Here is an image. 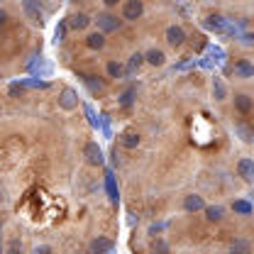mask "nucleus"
I'll return each mask as SVG.
<instances>
[{"label": "nucleus", "instance_id": "nucleus-1", "mask_svg": "<svg viewBox=\"0 0 254 254\" xmlns=\"http://www.w3.org/2000/svg\"><path fill=\"white\" fill-rule=\"evenodd\" d=\"M164 39H166V44H169V47L179 49V47H184V44H186V30H184V27H179V25H169L166 32H164Z\"/></svg>", "mask_w": 254, "mask_h": 254}, {"label": "nucleus", "instance_id": "nucleus-2", "mask_svg": "<svg viewBox=\"0 0 254 254\" xmlns=\"http://www.w3.org/2000/svg\"><path fill=\"white\" fill-rule=\"evenodd\" d=\"M95 22H98V30L100 32H118L123 27V20H118V15H110V12H100L98 17H95Z\"/></svg>", "mask_w": 254, "mask_h": 254}, {"label": "nucleus", "instance_id": "nucleus-3", "mask_svg": "<svg viewBox=\"0 0 254 254\" xmlns=\"http://www.w3.org/2000/svg\"><path fill=\"white\" fill-rule=\"evenodd\" d=\"M144 15V2L142 0H127L123 5V20L127 22H137Z\"/></svg>", "mask_w": 254, "mask_h": 254}, {"label": "nucleus", "instance_id": "nucleus-4", "mask_svg": "<svg viewBox=\"0 0 254 254\" xmlns=\"http://www.w3.org/2000/svg\"><path fill=\"white\" fill-rule=\"evenodd\" d=\"M22 10H25V15L30 17L32 25H39V27H42V22H44V15H42L39 0H22Z\"/></svg>", "mask_w": 254, "mask_h": 254}, {"label": "nucleus", "instance_id": "nucleus-5", "mask_svg": "<svg viewBox=\"0 0 254 254\" xmlns=\"http://www.w3.org/2000/svg\"><path fill=\"white\" fill-rule=\"evenodd\" d=\"M205 27L218 32V34H235V27H232L225 17H220V15H210V17L205 20Z\"/></svg>", "mask_w": 254, "mask_h": 254}, {"label": "nucleus", "instance_id": "nucleus-6", "mask_svg": "<svg viewBox=\"0 0 254 254\" xmlns=\"http://www.w3.org/2000/svg\"><path fill=\"white\" fill-rule=\"evenodd\" d=\"M83 157L86 161L91 164V166H103V149L98 147V142H86V147H83Z\"/></svg>", "mask_w": 254, "mask_h": 254}, {"label": "nucleus", "instance_id": "nucleus-7", "mask_svg": "<svg viewBox=\"0 0 254 254\" xmlns=\"http://www.w3.org/2000/svg\"><path fill=\"white\" fill-rule=\"evenodd\" d=\"M59 108L66 110V113L76 110V108H78V93H76L73 88H64L62 93H59Z\"/></svg>", "mask_w": 254, "mask_h": 254}, {"label": "nucleus", "instance_id": "nucleus-8", "mask_svg": "<svg viewBox=\"0 0 254 254\" xmlns=\"http://www.w3.org/2000/svg\"><path fill=\"white\" fill-rule=\"evenodd\" d=\"M68 30H76V32H81V30H86L93 20L86 15V12H73V15H68Z\"/></svg>", "mask_w": 254, "mask_h": 254}, {"label": "nucleus", "instance_id": "nucleus-9", "mask_svg": "<svg viewBox=\"0 0 254 254\" xmlns=\"http://www.w3.org/2000/svg\"><path fill=\"white\" fill-rule=\"evenodd\" d=\"M235 110H237L240 115H252L254 100L247 93H237L235 95Z\"/></svg>", "mask_w": 254, "mask_h": 254}, {"label": "nucleus", "instance_id": "nucleus-10", "mask_svg": "<svg viewBox=\"0 0 254 254\" xmlns=\"http://www.w3.org/2000/svg\"><path fill=\"white\" fill-rule=\"evenodd\" d=\"M203 208H205L203 195H198V193H189V195L184 198V210H186V213H200Z\"/></svg>", "mask_w": 254, "mask_h": 254}, {"label": "nucleus", "instance_id": "nucleus-11", "mask_svg": "<svg viewBox=\"0 0 254 254\" xmlns=\"http://www.w3.org/2000/svg\"><path fill=\"white\" fill-rule=\"evenodd\" d=\"M232 73H235V78H254V64L247 59H240L232 66Z\"/></svg>", "mask_w": 254, "mask_h": 254}, {"label": "nucleus", "instance_id": "nucleus-12", "mask_svg": "<svg viewBox=\"0 0 254 254\" xmlns=\"http://www.w3.org/2000/svg\"><path fill=\"white\" fill-rule=\"evenodd\" d=\"M235 134H237L245 144H252L254 142V127L250 125V123H245V120L235 123Z\"/></svg>", "mask_w": 254, "mask_h": 254}, {"label": "nucleus", "instance_id": "nucleus-13", "mask_svg": "<svg viewBox=\"0 0 254 254\" xmlns=\"http://www.w3.org/2000/svg\"><path fill=\"white\" fill-rule=\"evenodd\" d=\"M144 64H147V62H144V54H142V52H134V54L129 57L127 66H125V76H134V73H137Z\"/></svg>", "mask_w": 254, "mask_h": 254}, {"label": "nucleus", "instance_id": "nucleus-14", "mask_svg": "<svg viewBox=\"0 0 254 254\" xmlns=\"http://www.w3.org/2000/svg\"><path fill=\"white\" fill-rule=\"evenodd\" d=\"M86 47L88 49H93V52H100L103 47H105V32H91L88 37H86Z\"/></svg>", "mask_w": 254, "mask_h": 254}, {"label": "nucleus", "instance_id": "nucleus-15", "mask_svg": "<svg viewBox=\"0 0 254 254\" xmlns=\"http://www.w3.org/2000/svg\"><path fill=\"white\" fill-rule=\"evenodd\" d=\"M203 213H205V220L208 222H220L225 218V208L222 205H205Z\"/></svg>", "mask_w": 254, "mask_h": 254}, {"label": "nucleus", "instance_id": "nucleus-16", "mask_svg": "<svg viewBox=\"0 0 254 254\" xmlns=\"http://www.w3.org/2000/svg\"><path fill=\"white\" fill-rule=\"evenodd\" d=\"M139 142H142V137H139L137 132H125V134L120 137V144H123L125 149H137Z\"/></svg>", "mask_w": 254, "mask_h": 254}, {"label": "nucleus", "instance_id": "nucleus-17", "mask_svg": "<svg viewBox=\"0 0 254 254\" xmlns=\"http://www.w3.org/2000/svg\"><path fill=\"white\" fill-rule=\"evenodd\" d=\"M144 62L152 64V66H164L166 57H164L161 49H149V52H144Z\"/></svg>", "mask_w": 254, "mask_h": 254}, {"label": "nucleus", "instance_id": "nucleus-18", "mask_svg": "<svg viewBox=\"0 0 254 254\" xmlns=\"http://www.w3.org/2000/svg\"><path fill=\"white\" fill-rule=\"evenodd\" d=\"M105 71H108V78H115V81L125 78V66H123V64H118V62H108Z\"/></svg>", "mask_w": 254, "mask_h": 254}, {"label": "nucleus", "instance_id": "nucleus-19", "mask_svg": "<svg viewBox=\"0 0 254 254\" xmlns=\"http://www.w3.org/2000/svg\"><path fill=\"white\" fill-rule=\"evenodd\" d=\"M237 174H240L245 181L252 184V159H240V161H237Z\"/></svg>", "mask_w": 254, "mask_h": 254}, {"label": "nucleus", "instance_id": "nucleus-20", "mask_svg": "<svg viewBox=\"0 0 254 254\" xmlns=\"http://www.w3.org/2000/svg\"><path fill=\"white\" fill-rule=\"evenodd\" d=\"M213 95H215V100H225L227 98V86H225V81L222 78H213Z\"/></svg>", "mask_w": 254, "mask_h": 254}, {"label": "nucleus", "instance_id": "nucleus-21", "mask_svg": "<svg viewBox=\"0 0 254 254\" xmlns=\"http://www.w3.org/2000/svg\"><path fill=\"white\" fill-rule=\"evenodd\" d=\"M110 250H113V242L105 237H98L91 242V252H110Z\"/></svg>", "mask_w": 254, "mask_h": 254}, {"label": "nucleus", "instance_id": "nucleus-22", "mask_svg": "<svg viewBox=\"0 0 254 254\" xmlns=\"http://www.w3.org/2000/svg\"><path fill=\"white\" fill-rule=\"evenodd\" d=\"M134 95H137V88L132 86V88H127L125 93L120 95V108H129L132 103H134Z\"/></svg>", "mask_w": 254, "mask_h": 254}, {"label": "nucleus", "instance_id": "nucleus-23", "mask_svg": "<svg viewBox=\"0 0 254 254\" xmlns=\"http://www.w3.org/2000/svg\"><path fill=\"white\" fill-rule=\"evenodd\" d=\"M95 78H98V76H86L83 81H86V86H88V88H91L93 93H100V91H105V83H103V81H95Z\"/></svg>", "mask_w": 254, "mask_h": 254}, {"label": "nucleus", "instance_id": "nucleus-24", "mask_svg": "<svg viewBox=\"0 0 254 254\" xmlns=\"http://www.w3.org/2000/svg\"><path fill=\"white\" fill-rule=\"evenodd\" d=\"M232 210H235V213H242V215H250V213H252V205H250L247 200H235V203H232Z\"/></svg>", "mask_w": 254, "mask_h": 254}, {"label": "nucleus", "instance_id": "nucleus-25", "mask_svg": "<svg viewBox=\"0 0 254 254\" xmlns=\"http://www.w3.org/2000/svg\"><path fill=\"white\" fill-rule=\"evenodd\" d=\"M66 30H68V22H66V20L57 25V30H54V42H57V44H62V42H64V37H66Z\"/></svg>", "mask_w": 254, "mask_h": 254}, {"label": "nucleus", "instance_id": "nucleus-26", "mask_svg": "<svg viewBox=\"0 0 254 254\" xmlns=\"http://www.w3.org/2000/svg\"><path fill=\"white\" fill-rule=\"evenodd\" d=\"M5 22H7V12L0 10V27H5Z\"/></svg>", "mask_w": 254, "mask_h": 254}, {"label": "nucleus", "instance_id": "nucleus-27", "mask_svg": "<svg viewBox=\"0 0 254 254\" xmlns=\"http://www.w3.org/2000/svg\"><path fill=\"white\" fill-rule=\"evenodd\" d=\"M118 2H120V0H103V5H105V7H115Z\"/></svg>", "mask_w": 254, "mask_h": 254}, {"label": "nucleus", "instance_id": "nucleus-28", "mask_svg": "<svg viewBox=\"0 0 254 254\" xmlns=\"http://www.w3.org/2000/svg\"><path fill=\"white\" fill-rule=\"evenodd\" d=\"M10 250H12V252H17V250H22V245H20V242H12V245H10Z\"/></svg>", "mask_w": 254, "mask_h": 254}, {"label": "nucleus", "instance_id": "nucleus-29", "mask_svg": "<svg viewBox=\"0 0 254 254\" xmlns=\"http://www.w3.org/2000/svg\"><path fill=\"white\" fill-rule=\"evenodd\" d=\"M232 250H247V245L245 242H237V245H232Z\"/></svg>", "mask_w": 254, "mask_h": 254}, {"label": "nucleus", "instance_id": "nucleus-30", "mask_svg": "<svg viewBox=\"0 0 254 254\" xmlns=\"http://www.w3.org/2000/svg\"><path fill=\"white\" fill-rule=\"evenodd\" d=\"M2 200H5V195H2V189H0V205H2Z\"/></svg>", "mask_w": 254, "mask_h": 254}, {"label": "nucleus", "instance_id": "nucleus-31", "mask_svg": "<svg viewBox=\"0 0 254 254\" xmlns=\"http://www.w3.org/2000/svg\"><path fill=\"white\" fill-rule=\"evenodd\" d=\"M252 181H254V161H252Z\"/></svg>", "mask_w": 254, "mask_h": 254}, {"label": "nucleus", "instance_id": "nucleus-32", "mask_svg": "<svg viewBox=\"0 0 254 254\" xmlns=\"http://www.w3.org/2000/svg\"><path fill=\"white\" fill-rule=\"evenodd\" d=\"M0 252H2V245H0Z\"/></svg>", "mask_w": 254, "mask_h": 254}, {"label": "nucleus", "instance_id": "nucleus-33", "mask_svg": "<svg viewBox=\"0 0 254 254\" xmlns=\"http://www.w3.org/2000/svg\"><path fill=\"white\" fill-rule=\"evenodd\" d=\"M0 227H2V225H0Z\"/></svg>", "mask_w": 254, "mask_h": 254}]
</instances>
